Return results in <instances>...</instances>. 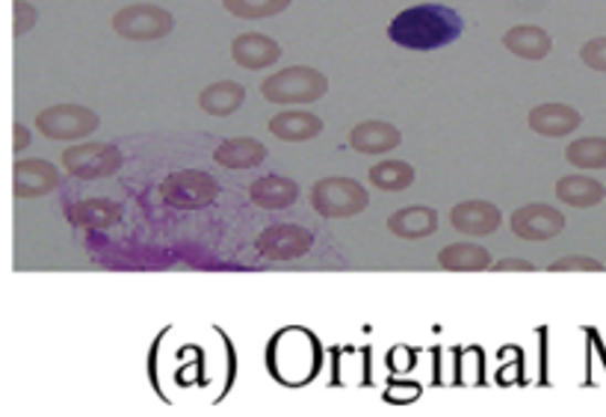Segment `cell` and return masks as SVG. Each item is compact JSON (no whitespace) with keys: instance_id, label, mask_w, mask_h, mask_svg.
<instances>
[{"instance_id":"obj_26","label":"cell","mask_w":606,"mask_h":417,"mask_svg":"<svg viewBox=\"0 0 606 417\" xmlns=\"http://www.w3.org/2000/svg\"><path fill=\"white\" fill-rule=\"evenodd\" d=\"M293 3V0H222V7H226L234 19L243 21H258V19H272V15H279Z\"/></svg>"},{"instance_id":"obj_11","label":"cell","mask_w":606,"mask_h":417,"mask_svg":"<svg viewBox=\"0 0 606 417\" xmlns=\"http://www.w3.org/2000/svg\"><path fill=\"white\" fill-rule=\"evenodd\" d=\"M452 228L464 237H489L494 234L503 222V213H500L498 205L482 199H468L459 201L456 208L450 210Z\"/></svg>"},{"instance_id":"obj_5","label":"cell","mask_w":606,"mask_h":417,"mask_svg":"<svg viewBox=\"0 0 606 417\" xmlns=\"http://www.w3.org/2000/svg\"><path fill=\"white\" fill-rule=\"evenodd\" d=\"M160 196L178 210H201L219 199V181L199 169H178L166 178Z\"/></svg>"},{"instance_id":"obj_2","label":"cell","mask_w":606,"mask_h":417,"mask_svg":"<svg viewBox=\"0 0 606 417\" xmlns=\"http://www.w3.org/2000/svg\"><path fill=\"white\" fill-rule=\"evenodd\" d=\"M326 92L328 77L309 65H290L261 83V95L270 104H314L326 98Z\"/></svg>"},{"instance_id":"obj_7","label":"cell","mask_w":606,"mask_h":417,"mask_svg":"<svg viewBox=\"0 0 606 417\" xmlns=\"http://www.w3.org/2000/svg\"><path fill=\"white\" fill-rule=\"evenodd\" d=\"M122 152L113 143H83L63 152V169L81 181H101L118 173Z\"/></svg>"},{"instance_id":"obj_31","label":"cell","mask_w":606,"mask_h":417,"mask_svg":"<svg viewBox=\"0 0 606 417\" xmlns=\"http://www.w3.org/2000/svg\"><path fill=\"white\" fill-rule=\"evenodd\" d=\"M12 136H15V143H12V152H15V155H21V152L30 148V143H33V136H30V131L24 125L12 127Z\"/></svg>"},{"instance_id":"obj_12","label":"cell","mask_w":606,"mask_h":417,"mask_svg":"<svg viewBox=\"0 0 606 417\" xmlns=\"http://www.w3.org/2000/svg\"><path fill=\"white\" fill-rule=\"evenodd\" d=\"M349 146L362 155H388L403 146V131L382 118H367L349 131Z\"/></svg>"},{"instance_id":"obj_23","label":"cell","mask_w":606,"mask_h":417,"mask_svg":"<svg viewBox=\"0 0 606 417\" xmlns=\"http://www.w3.org/2000/svg\"><path fill=\"white\" fill-rule=\"evenodd\" d=\"M245 101V86L237 81H217L210 83L208 90H201L199 107L208 113V116L226 118L231 113L243 107Z\"/></svg>"},{"instance_id":"obj_16","label":"cell","mask_w":606,"mask_h":417,"mask_svg":"<svg viewBox=\"0 0 606 417\" xmlns=\"http://www.w3.org/2000/svg\"><path fill=\"white\" fill-rule=\"evenodd\" d=\"M213 160L226 169H254L267 160V146L258 143L254 136H231L222 139L219 148L213 152Z\"/></svg>"},{"instance_id":"obj_14","label":"cell","mask_w":606,"mask_h":417,"mask_svg":"<svg viewBox=\"0 0 606 417\" xmlns=\"http://www.w3.org/2000/svg\"><path fill=\"white\" fill-rule=\"evenodd\" d=\"M526 122H530L535 134L560 139V136L574 134L583 125V116L574 107H568V104H539V107L530 110Z\"/></svg>"},{"instance_id":"obj_17","label":"cell","mask_w":606,"mask_h":417,"mask_svg":"<svg viewBox=\"0 0 606 417\" xmlns=\"http://www.w3.org/2000/svg\"><path fill=\"white\" fill-rule=\"evenodd\" d=\"M249 199L263 210H284L296 205L299 184L284 175H263L249 187Z\"/></svg>"},{"instance_id":"obj_15","label":"cell","mask_w":606,"mask_h":417,"mask_svg":"<svg viewBox=\"0 0 606 417\" xmlns=\"http://www.w3.org/2000/svg\"><path fill=\"white\" fill-rule=\"evenodd\" d=\"M388 231L399 240H424L438 231V210L426 205L399 208L388 217Z\"/></svg>"},{"instance_id":"obj_8","label":"cell","mask_w":606,"mask_h":417,"mask_svg":"<svg viewBox=\"0 0 606 417\" xmlns=\"http://www.w3.org/2000/svg\"><path fill=\"white\" fill-rule=\"evenodd\" d=\"M311 246H314V234L309 228L296 226V222L263 228L258 240H254V249L270 261H296V258L311 252Z\"/></svg>"},{"instance_id":"obj_18","label":"cell","mask_w":606,"mask_h":417,"mask_svg":"<svg viewBox=\"0 0 606 417\" xmlns=\"http://www.w3.org/2000/svg\"><path fill=\"white\" fill-rule=\"evenodd\" d=\"M270 134L284 139V143H309L323 134V118L309 113V110H284L270 118Z\"/></svg>"},{"instance_id":"obj_4","label":"cell","mask_w":606,"mask_h":417,"mask_svg":"<svg viewBox=\"0 0 606 417\" xmlns=\"http://www.w3.org/2000/svg\"><path fill=\"white\" fill-rule=\"evenodd\" d=\"M113 30L130 42H157L175 30V15L157 3H130L113 15Z\"/></svg>"},{"instance_id":"obj_1","label":"cell","mask_w":606,"mask_h":417,"mask_svg":"<svg viewBox=\"0 0 606 417\" xmlns=\"http://www.w3.org/2000/svg\"><path fill=\"white\" fill-rule=\"evenodd\" d=\"M390 42L408 48V51H432V48L450 45L462 37V19L450 7L438 3H420L411 10L399 12L388 28Z\"/></svg>"},{"instance_id":"obj_3","label":"cell","mask_w":606,"mask_h":417,"mask_svg":"<svg viewBox=\"0 0 606 417\" xmlns=\"http://www.w3.org/2000/svg\"><path fill=\"white\" fill-rule=\"evenodd\" d=\"M311 205L323 219H353L367 210L370 196L355 178H320L311 187Z\"/></svg>"},{"instance_id":"obj_9","label":"cell","mask_w":606,"mask_h":417,"mask_svg":"<svg viewBox=\"0 0 606 417\" xmlns=\"http://www.w3.org/2000/svg\"><path fill=\"white\" fill-rule=\"evenodd\" d=\"M512 231L526 243H544L556 240L565 231V217L553 205H524L512 213Z\"/></svg>"},{"instance_id":"obj_29","label":"cell","mask_w":606,"mask_h":417,"mask_svg":"<svg viewBox=\"0 0 606 417\" xmlns=\"http://www.w3.org/2000/svg\"><path fill=\"white\" fill-rule=\"evenodd\" d=\"M579 60H583L592 72L606 74V37L588 39L586 45L579 48Z\"/></svg>"},{"instance_id":"obj_21","label":"cell","mask_w":606,"mask_h":417,"mask_svg":"<svg viewBox=\"0 0 606 417\" xmlns=\"http://www.w3.org/2000/svg\"><path fill=\"white\" fill-rule=\"evenodd\" d=\"M556 199L565 201L568 208H595L606 199V187L588 175H565L556 181Z\"/></svg>"},{"instance_id":"obj_10","label":"cell","mask_w":606,"mask_h":417,"mask_svg":"<svg viewBox=\"0 0 606 417\" xmlns=\"http://www.w3.org/2000/svg\"><path fill=\"white\" fill-rule=\"evenodd\" d=\"M63 184V175L51 160H39V157H28V160H15L12 164V192L15 199H39L54 192Z\"/></svg>"},{"instance_id":"obj_24","label":"cell","mask_w":606,"mask_h":417,"mask_svg":"<svg viewBox=\"0 0 606 417\" xmlns=\"http://www.w3.org/2000/svg\"><path fill=\"white\" fill-rule=\"evenodd\" d=\"M565 160L574 169H606V136H583L565 148Z\"/></svg>"},{"instance_id":"obj_30","label":"cell","mask_w":606,"mask_h":417,"mask_svg":"<svg viewBox=\"0 0 606 417\" xmlns=\"http://www.w3.org/2000/svg\"><path fill=\"white\" fill-rule=\"evenodd\" d=\"M491 270L494 272H533L535 263L524 261V258H503V261L491 263Z\"/></svg>"},{"instance_id":"obj_22","label":"cell","mask_w":606,"mask_h":417,"mask_svg":"<svg viewBox=\"0 0 606 417\" xmlns=\"http://www.w3.org/2000/svg\"><path fill=\"white\" fill-rule=\"evenodd\" d=\"M491 252L480 243H452L438 252V267L447 272H482L491 270Z\"/></svg>"},{"instance_id":"obj_19","label":"cell","mask_w":606,"mask_h":417,"mask_svg":"<svg viewBox=\"0 0 606 417\" xmlns=\"http://www.w3.org/2000/svg\"><path fill=\"white\" fill-rule=\"evenodd\" d=\"M69 222L74 228H92L104 231L122 222V205L113 199H83L69 208Z\"/></svg>"},{"instance_id":"obj_27","label":"cell","mask_w":606,"mask_h":417,"mask_svg":"<svg viewBox=\"0 0 606 417\" xmlns=\"http://www.w3.org/2000/svg\"><path fill=\"white\" fill-rule=\"evenodd\" d=\"M33 28H36V7L28 0H12V33H15V39L28 37Z\"/></svg>"},{"instance_id":"obj_13","label":"cell","mask_w":606,"mask_h":417,"mask_svg":"<svg viewBox=\"0 0 606 417\" xmlns=\"http://www.w3.org/2000/svg\"><path fill=\"white\" fill-rule=\"evenodd\" d=\"M231 60L249 69V72H261V69L279 63L281 45L272 37H263V33H243V37H237L231 42Z\"/></svg>"},{"instance_id":"obj_25","label":"cell","mask_w":606,"mask_h":417,"mask_svg":"<svg viewBox=\"0 0 606 417\" xmlns=\"http://www.w3.org/2000/svg\"><path fill=\"white\" fill-rule=\"evenodd\" d=\"M370 184L385 192H403L415 184V169L406 160H385L370 169Z\"/></svg>"},{"instance_id":"obj_6","label":"cell","mask_w":606,"mask_h":417,"mask_svg":"<svg viewBox=\"0 0 606 417\" xmlns=\"http://www.w3.org/2000/svg\"><path fill=\"white\" fill-rule=\"evenodd\" d=\"M36 127L48 139L72 143V139H83V136L95 134L101 127V116L95 110L83 107V104H54V107L39 113Z\"/></svg>"},{"instance_id":"obj_28","label":"cell","mask_w":606,"mask_h":417,"mask_svg":"<svg viewBox=\"0 0 606 417\" xmlns=\"http://www.w3.org/2000/svg\"><path fill=\"white\" fill-rule=\"evenodd\" d=\"M551 272H604V263L588 258V254H565L547 267Z\"/></svg>"},{"instance_id":"obj_20","label":"cell","mask_w":606,"mask_h":417,"mask_svg":"<svg viewBox=\"0 0 606 417\" xmlns=\"http://www.w3.org/2000/svg\"><path fill=\"white\" fill-rule=\"evenodd\" d=\"M503 48L521 60H544V56H551L553 39L535 24H518L503 33Z\"/></svg>"}]
</instances>
